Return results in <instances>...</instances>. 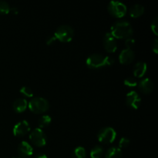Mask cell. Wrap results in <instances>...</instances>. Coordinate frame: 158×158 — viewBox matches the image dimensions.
I'll list each match as a JSON object with an SVG mask.
<instances>
[{"label": "cell", "mask_w": 158, "mask_h": 158, "mask_svg": "<svg viewBox=\"0 0 158 158\" xmlns=\"http://www.w3.org/2000/svg\"><path fill=\"white\" fill-rule=\"evenodd\" d=\"M110 34L115 39L131 38L134 33V29L131 23L127 21H118L113 24L110 29Z\"/></svg>", "instance_id": "cell-1"}, {"label": "cell", "mask_w": 158, "mask_h": 158, "mask_svg": "<svg viewBox=\"0 0 158 158\" xmlns=\"http://www.w3.org/2000/svg\"><path fill=\"white\" fill-rule=\"evenodd\" d=\"M114 60L110 56H105L101 54H92L86 59V64L90 69H100L103 66H110Z\"/></svg>", "instance_id": "cell-2"}, {"label": "cell", "mask_w": 158, "mask_h": 158, "mask_svg": "<svg viewBox=\"0 0 158 158\" xmlns=\"http://www.w3.org/2000/svg\"><path fill=\"white\" fill-rule=\"evenodd\" d=\"M74 35V30L70 26L63 25L58 27L56 30L54 36L61 43H69L73 40Z\"/></svg>", "instance_id": "cell-3"}, {"label": "cell", "mask_w": 158, "mask_h": 158, "mask_svg": "<svg viewBox=\"0 0 158 158\" xmlns=\"http://www.w3.org/2000/svg\"><path fill=\"white\" fill-rule=\"evenodd\" d=\"M28 106L32 113L40 114L45 113L49 110V103L43 97H35L29 102Z\"/></svg>", "instance_id": "cell-4"}, {"label": "cell", "mask_w": 158, "mask_h": 158, "mask_svg": "<svg viewBox=\"0 0 158 158\" xmlns=\"http://www.w3.org/2000/svg\"><path fill=\"white\" fill-rule=\"evenodd\" d=\"M117 137V132L114 128L110 127H106L102 128L98 133L97 138L100 143L108 144V143H112L115 140Z\"/></svg>", "instance_id": "cell-5"}, {"label": "cell", "mask_w": 158, "mask_h": 158, "mask_svg": "<svg viewBox=\"0 0 158 158\" xmlns=\"http://www.w3.org/2000/svg\"><path fill=\"white\" fill-rule=\"evenodd\" d=\"M110 14L116 18H122L127 14V6L118 1H111L108 5Z\"/></svg>", "instance_id": "cell-6"}, {"label": "cell", "mask_w": 158, "mask_h": 158, "mask_svg": "<svg viewBox=\"0 0 158 158\" xmlns=\"http://www.w3.org/2000/svg\"><path fill=\"white\" fill-rule=\"evenodd\" d=\"M29 140L36 147H43L46 143V138L44 132L40 128H35L31 132Z\"/></svg>", "instance_id": "cell-7"}, {"label": "cell", "mask_w": 158, "mask_h": 158, "mask_svg": "<svg viewBox=\"0 0 158 158\" xmlns=\"http://www.w3.org/2000/svg\"><path fill=\"white\" fill-rule=\"evenodd\" d=\"M103 46L105 50L110 53L115 52L117 49V44L116 39L110 34V32H107L105 34L103 37Z\"/></svg>", "instance_id": "cell-8"}, {"label": "cell", "mask_w": 158, "mask_h": 158, "mask_svg": "<svg viewBox=\"0 0 158 158\" xmlns=\"http://www.w3.org/2000/svg\"><path fill=\"white\" fill-rule=\"evenodd\" d=\"M30 131V126L26 120H22L14 126L12 132L15 137H23Z\"/></svg>", "instance_id": "cell-9"}, {"label": "cell", "mask_w": 158, "mask_h": 158, "mask_svg": "<svg viewBox=\"0 0 158 158\" xmlns=\"http://www.w3.org/2000/svg\"><path fill=\"white\" fill-rule=\"evenodd\" d=\"M126 103L128 106L134 110H137L141 104V99L135 91H131L127 94Z\"/></svg>", "instance_id": "cell-10"}, {"label": "cell", "mask_w": 158, "mask_h": 158, "mask_svg": "<svg viewBox=\"0 0 158 158\" xmlns=\"http://www.w3.org/2000/svg\"><path fill=\"white\" fill-rule=\"evenodd\" d=\"M17 151H18V154L22 157H31L32 155V154H33L32 147L26 141H22L19 144L18 148H17Z\"/></svg>", "instance_id": "cell-11"}, {"label": "cell", "mask_w": 158, "mask_h": 158, "mask_svg": "<svg viewBox=\"0 0 158 158\" xmlns=\"http://www.w3.org/2000/svg\"><path fill=\"white\" fill-rule=\"evenodd\" d=\"M134 52L131 49H123L119 56V61L121 64H130L134 60Z\"/></svg>", "instance_id": "cell-12"}, {"label": "cell", "mask_w": 158, "mask_h": 158, "mask_svg": "<svg viewBox=\"0 0 158 158\" xmlns=\"http://www.w3.org/2000/svg\"><path fill=\"white\" fill-rule=\"evenodd\" d=\"M139 89L144 94H149L154 89V83L149 78H145L139 83Z\"/></svg>", "instance_id": "cell-13"}, {"label": "cell", "mask_w": 158, "mask_h": 158, "mask_svg": "<svg viewBox=\"0 0 158 158\" xmlns=\"http://www.w3.org/2000/svg\"><path fill=\"white\" fill-rule=\"evenodd\" d=\"M148 69V65L143 62H138L136 63L134 68V75L137 78H141L145 75Z\"/></svg>", "instance_id": "cell-14"}, {"label": "cell", "mask_w": 158, "mask_h": 158, "mask_svg": "<svg viewBox=\"0 0 158 158\" xmlns=\"http://www.w3.org/2000/svg\"><path fill=\"white\" fill-rule=\"evenodd\" d=\"M28 107V102L26 99L19 98L13 103V109L16 113L24 112Z\"/></svg>", "instance_id": "cell-15"}, {"label": "cell", "mask_w": 158, "mask_h": 158, "mask_svg": "<svg viewBox=\"0 0 158 158\" xmlns=\"http://www.w3.org/2000/svg\"><path fill=\"white\" fill-rule=\"evenodd\" d=\"M144 12V7L141 5H134L131 8L129 11V14L132 18H138L141 16Z\"/></svg>", "instance_id": "cell-16"}, {"label": "cell", "mask_w": 158, "mask_h": 158, "mask_svg": "<svg viewBox=\"0 0 158 158\" xmlns=\"http://www.w3.org/2000/svg\"><path fill=\"white\" fill-rule=\"evenodd\" d=\"M122 151L119 148H110L105 154V158H121Z\"/></svg>", "instance_id": "cell-17"}, {"label": "cell", "mask_w": 158, "mask_h": 158, "mask_svg": "<svg viewBox=\"0 0 158 158\" xmlns=\"http://www.w3.org/2000/svg\"><path fill=\"white\" fill-rule=\"evenodd\" d=\"M103 155V149L101 146H95L90 151L91 158H101Z\"/></svg>", "instance_id": "cell-18"}, {"label": "cell", "mask_w": 158, "mask_h": 158, "mask_svg": "<svg viewBox=\"0 0 158 158\" xmlns=\"http://www.w3.org/2000/svg\"><path fill=\"white\" fill-rule=\"evenodd\" d=\"M51 117H49V115H45L43 116L39 120L38 122V125H39V128L42 129V128L46 127L47 126H49L51 123Z\"/></svg>", "instance_id": "cell-19"}, {"label": "cell", "mask_w": 158, "mask_h": 158, "mask_svg": "<svg viewBox=\"0 0 158 158\" xmlns=\"http://www.w3.org/2000/svg\"><path fill=\"white\" fill-rule=\"evenodd\" d=\"M73 158H85L86 157V151L83 147H78L75 148L72 154Z\"/></svg>", "instance_id": "cell-20"}, {"label": "cell", "mask_w": 158, "mask_h": 158, "mask_svg": "<svg viewBox=\"0 0 158 158\" xmlns=\"http://www.w3.org/2000/svg\"><path fill=\"white\" fill-rule=\"evenodd\" d=\"M10 6L6 2L0 1V14H9L10 12Z\"/></svg>", "instance_id": "cell-21"}, {"label": "cell", "mask_w": 158, "mask_h": 158, "mask_svg": "<svg viewBox=\"0 0 158 158\" xmlns=\"http://www.w3.org/2000/svg\"><path fill=\"white\" fill-rule=\"evenodd\" d=\"M20 93H21L23 95H24L25 97H29V98L33 97L32 90L29 87H27V86H23V87L20 89Z\"/></svg>", "instance_id": "cell-22"}, {"label": "cell", "mask_w": 158, "mask_h": 158, "mask_svg": "<svg viewBox=\"0 0 158 158\" xmlns=\"http://www.w3.org/2000/svg\"><path fill=\"white\" fill-rule=\"evenodd\" d=\"M124 85L128 87H135L137 86V82L133 77H128L124 80Z\"/></svg>", "instance_id": "cell-23"}, {"label": "cell", "mask_w": 158, "mask_h": 158, "mask_svg": "<svg viewBox=\"0 0 158 158\" xmlns=\"http://www.w3.org/2000/svg\"><path fill=\"white\" fill-rule=\"evenodd\" d=\"M151 28L152 32H154V34L155 35H158V18L156 17L154 20L152 21L151 25Z\"/></svg>", "instance_id": "cell-24"}, {"label": "cell", "mask_w": 158, "mask_h": 158, "mask_svg": "<svg viewBox=\"0 0 158 158\" xmlns=\"http://www.w3.org/2000/svg\"><path fill=\"white\" fill-rule=\"evenodd\" d=\"M130 143H131V141H130L129 139L126 138V137H123V138L120 139V142H119V148L120 150L122 148H126L127 147L129 146Z\"/></svg>", "instance_id": "cell-25"}, {"label": "cell", "mask_w": 158, "mask_h": 158, "mask_svg": "<svg viewBox=\"0 0 158 158\" xmlns=\"http://www.w3.org/2000/svg\"><path fill=\"white\" fill-rule=\"evenodd\" d=\"M134 44H135V40L133 38H128L125 41V46L127 49H131L134 46Z\"/></svg>", "instance_id": "cell-26"}, {"label": "cell", "mask_w": 158, "mask_h": 158, "mask_svg": "<svg viewBox=\"0 0 158 158\" xmlns=\"http://www.w3.org/2000/svg\"><path fill=\"white\" fill-rule=\"evenodd\" d=\"M152 50L155 54L158 53V40L157 39H155L152 44Z\"/></svg>", "instance_id": "cell-27"}, {"label": "cell", "mask_w": 158, "mask_h": 158, "mask_svg": "<svg viewBox=\"0 0 158 158\" xmlns=\"http://www.w3.org/2000/svg\"><path fill=\"white\" fill-rule=\"evenodd\" d=\"M56 39L55 38V36H49V37H48L47 38V40H46V44L47 45H52V44H53L54 43H55L56 42Z\"/></svg>", "instance_id": "cell-28"}, {"label": "cell", "mask_w": 158, "mask_h": 158, "mask_svg": "<svg viewBox=\"0 0 158 158\" xmlns=\"http://www.w3.org/2000/svg\"><path fill=\"white\" fill-rule=\"evenodd\" d=\"M10 12H12V13H13L14 15H17V14H18V12H19V11H18V9H16V8L13 7V8H11V9H10Z\"/></svg>", "instance_id": "cell-29"}, {"label": "cell", "mask_w": 158, "mask_h": 158, "mask_svg": "<svg viewBox=\"0 0 158 158\" xmlns=\"http://www.w3.org/2000/svg\"><path fill=\"white\" fill-rule=\"evenodd\" d=\"M35 158H48L47 156L44 154H40L39 155H37Z\"/></svg>", "instance_id": "cell-30"}, {"label": "cell", "mask_w": 158, "mask_h": 158, "mask_svg": "<svg viewBox=\"0 0 158 158\" xmlns=\"http://www.w3.org/2000/svg\"><path fill=\"white\" fill-rule=\"evenodd\" d=\"M13 158H15V157H13Z\"/></svg>", "instance_id": "cell-31"}]
</instances>
